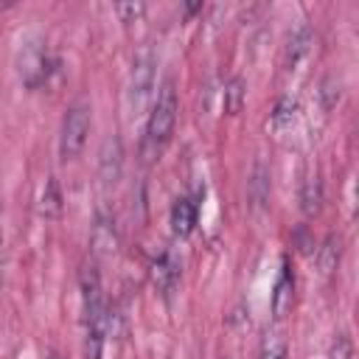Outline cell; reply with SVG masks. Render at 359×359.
I'll use <instances>...</instances> for the list:
<instances>
[{
	"label": "cell",
	"mask_w": 359,
	"mask_h": 359,
	"mask_svg": "<svg viewBox=\"0 0 359 359\" xmlns=\"http://www.w3.org/2000/svg\"><path fill=\"white\" fill-rule=\"evenodd\" d=\"M81 314H84V356L87 359H101L104 342H107V328H109V314L101 292V278L95 266L81 269Z\"/></svg>",
	"instance_id": "6da1fadb"
},
{
	"label": "cell",
	"mask_w": 359,
	"mask_h": 359,
	"mask_svg": "<svg viewBox=\"0 0 359 359\" xmlns=\"http://www.w3.org/2000/svg\"><path fill=\"white\" fill-rule=\"evenodd\" d=\"M177 109H180V101H177L174 79H165L157 90V98H154L149 121H146V157L149 160L157 157V151L168 143L174 123H177Z\"/></svg>",
	"instance_id": "7a4b0ae2"
},
{
	"label": "cell",
	"mask_w": 359,
	"mask_h": 359,
	"mask_svg": "<svg viewBox=\"0 0 359 359\" xmlns=\"http://www.w3.org/2000/svg\"><path fill=\"white\" fill-rule=\"evenodd\" d=\"M90 123H93V115H90V104L87 101H73L67 107V115L62 121V135H59V157L67 163V160H76L87 143V135H90Z\"/></svg>",
	"instance_id": "3957f363"
},
{
	"label": "cell",
	"mask_w": 359,
	"mask_h": 359,
	"mask_svg": "<svg viewBox=\"0 0 359 359\" xmlns=\"http://www.w3.org/2000/svg\"><path fill=\"white\" fill-rule=\"evenodd\" d=\"M20 79L25 81L28 90H39L42 84H48L50 73L59 67V59H50L48 56V48L42 39H28L20 50Z\"/></svg>",
	"instance_id": "277c9868"
},
{
	"label": "cell",
	"mask_w": 359,
	"mask_h": 359,
	"mask_svg": "<svg viewBox=\"0 0 359 359\" xmlns=\"http://www.w3.org/2000/svg\"><path fill=\"white\" fill-rule=\"evenodd\" d=\"M154 70H157V53L151 45H140L135 59H132V73H129V101L135 109H140L151 93H154Z\"/></svg>",
	"instance_id": "5b68a950"
},
{
	"label": "cell",
	"mask_w": 359,
	"mask_h": 359,
	"mask_svg": "<svg viewBox=\"0 0 359 359\" xmlns=\"http://www.w3.org/2000/svg\"><path fill=\"white\" fill-rule=\"evenodd\" d=\"M121 174H123V143L112 132L101 140V149H98V177L109 188L121 180Z\"/></svg>",
	"instance_id": "8992f818"
},
{
	"label": "cell",
	"mask_w": 359,
	"mask_h": 359,
	"mask_svg": "<svg viewBox=\"0 0 359 359\" xmlns=\"http://www.w3.org/2000/svg\"><path fill=\"white\" fill-rule=\"evenodd\" d=\"M90 247L98 258H109L118 252V227H115V216L107 210H98L90 227Z\"/></svg>",
	"instance_id": "52a82bcc"
},
{
	"label": "cell",
	"mask_w": 359,
	"mask_h": 359,
	"mask_svg": "<svg viewBox=\"0 0 359 359\" xmlns=\"http://www.w3.org/2000/svg\"><path fill=\"white\" fill-rule=\"evenodd\" d=\"M149 275H151L154 289H157L163 297H171V292H174L177 283H180V261H177L168 250H163V252L151 261Z\"/></svg>",
	"instance_id": "ba28073f"
},
{
	"label": "cell",
	"mask_w": 359,
	"mask_h": 359,
	"mask_svg": "<svg viewBox=\"0 0 359 359\" xmlns=\"http://www.w3.org/2000/svg\"><path fill=\"white\" fill-rule=\"evenodd\" d=\"M272 317L275 323H280L289 311H292V303H294V278H292V269H289V261L283 258L280 264V272H278V280H275V289H272Z\"/></svg>",
	"instance_id": "9c48e42d"
},
{
	"label": "cell",
	"mask_w": 359,
	"mask_h": 359,
	"mask_svg": "<svg viewBox=\"0 0 359 359\" xmlns=\"http://www.w3.org/2000/svg\"><path fill=\"white\" fill-rule=\"evenodd\" d=\"M311 45H314V31L311 25H297L286 42V50H283V67L286 70H294L309 53H311Z\"/></svg>",
	"instance_id": "30bf717a"
},
{
	"label": "cell",
	"mask_w": 359,
	"mask_h": 359,
	"mask_svg": "<svg viewBox=\"0 0 359 359\" xmlns=\"http://www.w3.org/2000/svg\"><path fill=\"white\" fill-rule=\"evenodd\" d=\"M196 219H199V208H196V202H194V199L180 196V199L171 205V216H168V222H171L174 236H180V238L191 236V233H194V227H196Z\"/></svg>",
	"instance_id": "8fae6325"
},
{
	"label": "cell",
	"mask_w": 359,
	"mask_h": 359,
	"mask_svg": "<svg viewBox=\"0 0 359 359\" xmlns=\"http://www.w3.org/2000/svg\"><path fill=\"white\" fill-rule=\"evenodd\" d=\"M297 112H300V104H297V98L294 95H280L278 101H275V107H272V115H269V126L280 135V132H286V129H292L294 126V121H297Z\"/></svg>",
	"instance_id": "7c38bea8"
},
{
	"label": "cell",
	"mask_w": 359,
	"mask_h": 359,
	"mask_svg": "<svg viewBox=\"0 0 359 359\" xmlns=\"http://www.w3.org/2000/svg\"><path fill=\"white\" fill-rule=\"evenodd\" d=\"M258 359H289V342L280 325H269L261 337Z\"/></svg>",
	"instance_id": "4fadbf2b"
},
{
	"label": "cell",
	"mask_w": 359,
	"mask_h": 359,
	"mask_svg": "<svg viewBox=\"0 0 359 359\" xmlns=\"http://www.w3.org/2000/svg\"><path fill=\"white\" fill-rule=\"evenodd\" d=\"M320 208H323V180L317 174H311L300 185V210L306 216H317Z\"/></svg>",
	"instance_id": "5bb4252c"
},
{
	"label": "cell",
	"mask_w": 359,
	"mask_h": 359,
	"mask_svg": "<svg viewBox=\"0 0 359 359\" xmlns=\"http://www.w3.org/2000/svg\"><path fill=\"white\" fill-rule=\"evenodd\" d=\"M339 255H342V238L331 233V236L323 241V247H317V266H320V272H323V275L334 272L337 264H339Z\"/></svg>",
	"instance_id": "9a60e30c"
},
{
	"label": "cell",
	"mask_w": 359,
	"mask_h": 359,
	"mask_svg": "<svg viewBox=\"0 0 359 359\" xmlns=\"http://www.w3.org/2000/svg\"><path fill=\"white\" fill-rule=\"evenodd\" d=\"M39 213L45 219H59L62 216V191H59V182L53 177H48L45 188H42V196H39Z\"/></svg>",
	"instance_id": "2e32d148"
},
{
	"label": "cell",
	"mask_w": 359,
	"mask_h": 359,
	"mask_svg": "<svg viewBox=\"0 0 359 359\" xmlns=\"http://www.w3.org/2000/svg\"><path fill=\"white\" fill-rule=\"evenodd\" d=\"M244 101H247L244 79L241 76H230L227 84H224V112L227 115H238L244 109Z\"/></svg>",
	"instance_id": "e0dca14e"
},
{
	"label": "cell",
	"mask_w": 359,
	"mask_h": 359,
	"mask_svg": "<svg viewBox=\"0 0 359 359\" xmlns=\"http://www.w3.org/2000/svg\"><path fill=\"white\" fill-rule=\"evenodd\" d=\"M250 196H252V205H255V208L266 205V199H269V171H266V165H264L261 160H255V165H252Z\"/></svg>",
	"instance_id": "ac0fdd59"
},
{
	"label": "cell",
	"mask_w": 359,
	"mask_h": 359,
	"mask_svg": "<svg viewBox=\"0 0 359 359\" xmlns=\"http://www.w3.org/2000/svg\"><path fill=\"white\" fill-rule=\"evenodd\" d=\"M328 359H353V342L345 331H339L328 348Z\"/></svg>",
	"instance_id": "d6986e66"
},
{
	"label": "cell",
	"mask_w": 359,
	"mask_h": 359,
	"mask_svg": "<svg viewBox=\"0 0 359 359\" xmlns=\"http://www.w3.org/2000/svg\"><path fill=\"white\" fill-rule=\"evenodd\" d=\"M115 14L121 17V22H137L143 14H146V3H118L115 6Z\"/></svg>",
	"instance_id": "ffe728a7"
},
{
	"label": "cell",
	"mask_w": 359,
	"mask_h": 359,
	"mask_svg": "<svg viewBox=\"0 0 359 359\" xmlns=\"http://www.w3.org/2000/svg\"><path fill=\"white\" fill-rule=\"evenodd\" d=\"M320 95H323V107H325V109H331V107L339 101V84H337L334 79H325V81H323V90H320Z\"/></svg>",
	"instance_id": "44dd1931"
},
{
	"label": "cell",
	"mask_w": 359,
	"mask_h": 359,
	"mask_svg": "<svg viewBox=\"0 0 359 359\" xmlns=\"http://www.w3.org/2000/svg\"><path fill=\"white\" fill-rule=\"evenodd\" d=\"M294 244H297L300 252H314V238H309L306 224H300V227L294 230Z\"/></svg>",
	"instance_id": "7402d4cb"
},
{
	"label": "cell",
	"mask_w": 359,
	"mask_h": 359,
	"mask_svg": "<svg viewBox=\"0 0 359 359\" xmlns=\"http://www.w3.org/2000/svg\"><path fill=\"white\" fill-rule=\"evenodd\" d=\"M45 359H65V356H62L59 351H48V353H45Z\"/></svg>",
	"instance_id": "603a6c76"
},
{
	"label": "cell",
	"mask_w": 359,
	"mask_h": 359,
	"mask_svg": "<svg viewBox=\"0 0 359 359\" xmlns=\"http://www.w3.org/2000/svg\"><path fill=\"white\" fill-rule=\"evenodd\" d=\"M0 250H3V227H0Z\"/></svg>",
	"instance_id": "cb8c5ba5"
}]
</instances>
